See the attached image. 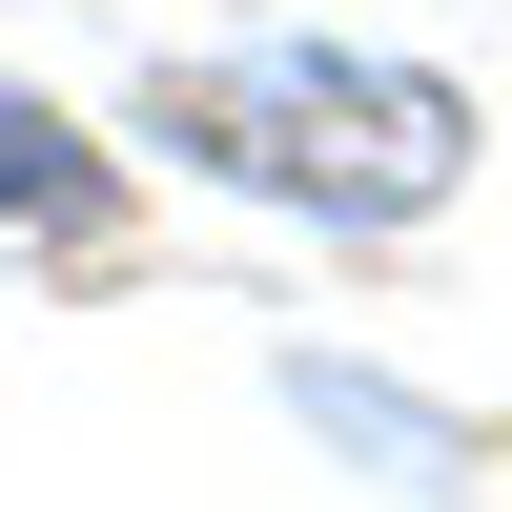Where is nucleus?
I'll use <instances>...</instances> for the list:
<instances>
[{
    "instance_id": "f257e3e1",
    "label": "nucleus",
    "mask_w": 512,
    "mask_h": 512,
    "mask_svg": "<svg viewBox=\"0 0 512 512\" xmlns=\"http://www.w3.org/2000/svg\"><path fill=\"white\" fill-rule=\"evenodd\" d=\"M144 144L185 185H246L287 226H431L472 185V82L390 62V41H205V62L144 82Z\"/></svg>"
},
{
    "instance_id": "f03ea898",
    "label": "nucleus",
    "mask_w": 512,
    "mask_h": 512,
    "mask_svg": "<svg viewBox=\"0 0 512 512\" xmlns=\"http://www.w3.org/2000/svg\"><path fill=\"white\" fill-rule=\"evenodd\" d=\"M0 226H21V246H103L123 226V164L82 144L62 103H21V82H0Z\"/></svg>"
}]
</instances>
